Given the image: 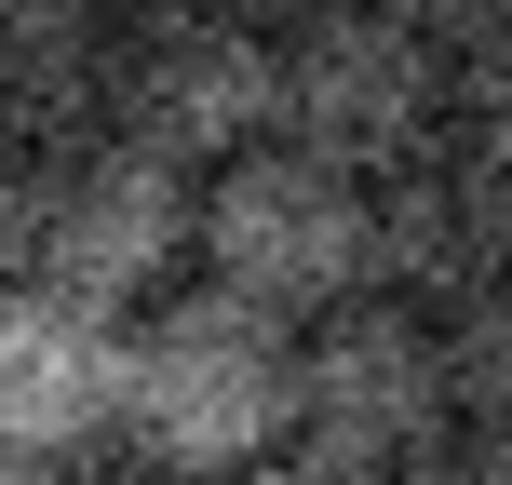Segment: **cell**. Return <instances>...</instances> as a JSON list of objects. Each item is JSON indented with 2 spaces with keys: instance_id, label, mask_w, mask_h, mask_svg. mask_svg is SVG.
I'll return each instance as SVG.
<instances>
[{
  "instance_id": "cell-1",
  "label": "cell",
  "mask_w": 512,
  "mask_h": 485,
  "mask_svg": "<svg viewBox=\"0 0 512 485\" xmlns=\"http://www.w3.org/2000/svg\"><path fill=\"white\" fill-rule=\"evenodd\" d=\"M310 432V324L256 310L243 283H176L135 324V472L243 485L256 459Z\"/></svg>"
},
{
  "instance_id": "cell-12",
  "label": "cell",
  "mask_w": 512,
  "mask_h": 485,
  "mask_svg": "<svg viewBox=\"0 0 512 485\" xmlns=\"http://www.w3.org/2000/svg\"><path fill=\"white\" fill-rule=\"evenodd\" d=\"M405 485H512V432H472V418H459V432H445Z\"/></svg>"
},
{
  "instance_id": "cell-14",
  "label": "cell",
  "mask_w": 512,
  "mask_h": 485,
  "mask_svg": "<svg viewBox=\"0 0 512 485\" xmlns=\"http://www.w3.org/2000/svg\"><path fill=\"white\" fill-rule=\"evenodd\" d=\"M391 14H418V27H432V41H472V27H499L512 0H391Z\"/></svg>"
},
{
  "instance_id": "cell-6",
  "label": "cell",
  "mask_w": 512,
  "mask_h": 485,
  "mask_svg": "<svg viewBox=\"0 0 512 485\" xmlns=\"http://www.w3.org/2000/svg\"><path fill=\"white\" fill-rule=\"evenodd\" d=\"M445 432H459V337H445V310L364 283L351 310L310 324V432L297 445H337V459L405 485Z\"/></svg>"
},
{
  "instance_id": "cell-2",
  "label": "cell",
  "mask_w": 512,
  "mask_h": 485,
  "mask_svg": "<svg viewBox=\"0 0 512 485\" xmlns=\"http://www.w3.org/2000/svg\"><path fill=\"white\" fill-rule=\"evenodd\" d=\"M14 283L95 310H162L203 270V176L149 135H81V149H14V203H0Z\"/></svg>"
},
{
  "instance_id": "cell-3",
  "label": "cell",
  "mask_w": 512,
  "mask_h": 485,
  "mask_svg": "<svg viewBox=\"0 0 512 485\" xmlns=\"http://www.w3.org/2000/svg\"><path fill=\"white\" fill-rule=\"evenodd\" d=\"M203 270L243 283L256 310H297V324L351 310L378 283V176L297 149V135L216 162L203 176Z\"/></svg>"
},
{
  "instance_id": "cell-8",
  "label": "cell",
  "mask_w": 512,
  "mask_h": 485,
  "mask_svg": "<svg viewBox=\"0 0 512 485\" xmlns=\"http://www.w3.org/2000/svg\"><path fill=\"white\" fill-rule=\"evenodd\" d=\"M378 283L459 324L472 297L512 283V149L499 135H432L418 162L378 176Z\"/></svg>"
},
{
  "instance_id": "cell-9",
  "label": "cell",
  "mask_w": 512,
  "mask_h": 485,
  "mask_svg": "<svg viewBox=\"0 0 512 485\" xmlns=\"http://www.w3.org/2000/svg\"><path fill=\"white\" fill-rule=\"evenodd\" d=\"M122 0H0V122L14 149L122 135Z\"/></svg>"
},
{
  "instance_id": "cell-10",
  "label": "cell",
  "mask_w": 512,
  "mask_h": 485,
  "mask_svg": "<svg viewBox=\"0 0 512 485\" xmlns=\"http://www.w3.org/2000/svg\"><path fill=\"white\" fill-rule=\"evenodd\" d=\"M445 337H459V418H472V432H512V283L472 297Z\"/></svg>"
},
{
  "instance_id": "cell-18",
  "label": "cell",
  "mask_w": 512,
  "mask_h": 485,
  "mask_svg": "<svg viewBox=\"0 0 512 485\" xmlns=\"http://www.w3.org/2000/svg\"><path fill=\"white\" fill-rule=\"evenodd\" d=\"M122 14H135V0H122Z\"/></svg>"
},
{
  "instance_id": "cell-15",
  "label": "cell",
  "mask_w": 512,
  "mask_h": 485,
  "mask_svg": "<svg viewBox=\"0 0 512 485\" xmlns=\"http://www.w3.org/2000/svg\"><path fill=\"white\" fill-rule=\"evenodd\" d=\"M230 14H256V27H310L324 0H230Z\"/></svg>"
},
{
  "instance_id": "cell-7",
  "label": "cell",
  "mask_w": 512,
  "mask_h": 485,
  "mask_svg": "<svg viewBox=\"0 0 512 485\" xmlns=\"http://www.w3.org/2000/svg\"><path fill=\"white\" fill-rule=\"evenodd\" d=\"M135 324L149 310L14 283V310H0V445L14 459H68V472L135 459Z\"/></svg>"
},
{
  "instance_id": "cell-4",
  "label": "cell",
  "mask_w": 512,
  "mask_h": 485,
  "mask_svg": "<svg viewBox=\"0 0 512 485\" xmlns=\"http://www.w3.org/2000/svg\"><path fill=\"white\" fill-rule=\"evenodd\" d=\"M283 135L351 176L418 162L432 135H459V41L391 0H324L310 27H283Z\"/></svg>"
},
{
  "instance_id": "cell-5",
  "label": "cell",
  "mask_w": 512,
  "mask_h": 485,
  "mask_svg": "<svg viewBox=\"0 0 512 485\" xmlns=\"http://www.w3.org/2000/svg\"><path fill=\"white\" fill-rule=\"evenodd\" d=\"M122 135L176 149L189 176L270 149L283 135V27L230 14V0H135V27H122Z\"/></svg>"
},
{
  "instance_id": "cell-11",
  "label": "cell",
  "mask_w": 512,
  "mask_h": 485,
  "mask_svg": "<svg viewBox=\"0 0 512 485\" xmlns=\"http://www.w3.org/2000/svg\"><path fill=\"white\" fill-rule=\"evenodd\" d=\"M459 122H472V135H499V149H512V14H499V27H472V41H459Z\"/></svg>"
},
{
  "instance_id": "cell-13",
  "label": "cell",
  "mask_w": 512,
  "mask_h": 485,
  "mask_svg": "<svg viewBox=\"0 0 512 485\" xmlns=\"http://www.w3.org/2000/svg\"><path fill=\"white\" fill-rule=\"evenodd\" d=\"M243 485H391V472H364V459H337V445H283V459H256Z\"/></svg>"
},
{
  "instance_id": "cell-17",
  "label": "cell",
  "mask_w": 512,
  "mask_h": 485,
  "mask_svg": "<svg viewBox=\"0 0 512 485\" xmlns=\"http://www.w3.org/2000/svg\"><path fill=\"white\" fill-rule=\"evenodd\" d=\"M149 485H189V472H149Z\"/></svg>"
},
{
  "instance_id": "cell-16",
  "label": "cell",
  "mask_w": 512,
  "mask_h": 485,
  "mask_svg": "<svg viewBox=\"0 0 512 485\" xmlns=\"http://www.w3.org/2000/svg\"><path fill=\"white\" fill-rule=\"evenodd\" d=\"M14 485H81V472L68 459H14Z\"/></svg>"
}]
</instances>
